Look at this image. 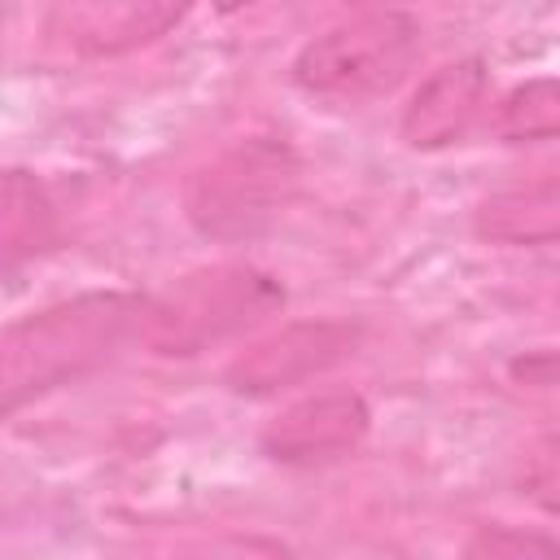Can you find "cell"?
<instances>
[{"label": "cell", "instance_id": "cell-1", "mask_svg": "<svg viewBox=\"0 0 560 560\" xmlns=\"http://www.w3.org/2000/svg\"><path fill=\"white\" fill-rule=\"evenodd\" d=\"M136 289H88L22 315L0 332V420L101 372L140 332Z\"/></svg>", "mask_w": 560, "mask_h": 560}, {"label": "cell", "instance_id": "cell-2", "mask_svg": "<svg viewBox=\"0 0 560 560\" xmlns=\"http://www.w3.org/2000/svg\"><path fill=\"white\" fill-rule=\"evenodd\" d=\"M284 306V284L249 262H214L144 298L136 341L166 359L201 354Z\"/></svg>", "mask_w": 560, "mask_h": 560}, {"label": "cell", "instance_id": "cell-3", "mask_svg": "<svg viewBox=\"0 0 560 560\" xmlns=\"http://www.w3.org/2000/svg\"><path fill=\"white\" fill-rule=\"evenodd\" d=\"M302 188V158L276 136H249L223 149L184 184L188 223L219 245L258 241L293 206Z\"/></svg>", "mask_w": 560, "mask_h": 560}, {"label": "cell", "instance_id": "cell-4", "mask_svg": "<svg viewBox=\"0 0 560 560\" xmlns=\"http://www.w3.org/2000/svg\"><path fill=\"white\" fill-rule=\"evenodd\" d=\"M420 52V22L407 9H359V18L306 39L289 66V79L315 101L359 105L394 92Z\"/></svg>", "mask_w": 560, "mask_h": 560}, {"label": "cell", "instance_id": "cell-5", "mask_svg": "<svg viewBox=\"0 0 560 560\" xmlns=\"http://www.w3.org/2000/svg\"><path fill=\"white\" fill-rule=\"evenodd\" d=\"M359 341L363 328L354 319H293L271 337L254 341L249 350H241L223 368V385L245 398H267L337 368L359 350Z\"/></svg>", "mask_w": 560, "mask_h": 560}, {"label": "cell", "instance_id": "cell-6", "mask_svg": "<svg viewBox=\"0 0 560 560\" xmlns=\"http://www.w3.org/2000/svg\"><path fill=\"white\" fill-rule=\"evenodd\" d=\"M372 429V407L354 389H324L298 398L276 420H267L258 446L267 459L289 468H315L350 455Z\"/></svg>", "mask_w": 560, "mask_h": 560}, {"label": "cell", "instance_id": "cell-7", "mask_svg": "<svg viewBox=\"0 0 560 560\" xmlns=\"http://www.w3.org/2000/svg\"><path fill=\"white\" fill-rule=\"evenodd\" d=\"M486 92H490V70L481 57H459V61L433 70L416 88L411 105L402 109V122H398L402 144L433 153V149L464 140V131L477 122V114L486 105Z\"/></svg>", "mask_w": 560, "mask_h": 560}, {"label": "cell", "instance_id": "cell-8", "mask_svg": "<svg viewBox=\"0 0 560 560\" xmlns=\"http://www.w3.org/2000/svg\"><path fill=\"white\" fill-rule=\"evenodd\" d=\"M477 236L499 245H551L560 228V184L542 175L534 184H512L490 192L472 214Z\"/></svg>", "mask_w": 560, "mask_h": 560}, {"label": "cell", "instance_id": "cell-9", "mask_svg": "<svg viewBox=\"0 0 560 560\" xmlns=\"http://www.w3.org/2000/svg\"><path fill=\"white\" fill-rule=\"evenodd\" d=\"M57 245V210L31 171H0V276Z\"/></svg>", "mask_w": 560, "mask_h": 560}, {"label": "cell", "instance_id": "cell-10", "mask_svg": "<svg viewBox=\"0 0 560 560\" xmlns=\"http://www.w3.org/2000/svg\"><path fill=\"white\" fill-rule=\"evenodd\" d=\"M560 131V92L556 79H529L512 88L499 105V136L508 144H529V140H556Z\"/></svg>", "mask_w": 560, "mask_h": 560}, {"label": "cell", "instance_id": "cell-11", "mask_svg": "<svg viewBox=\"0 0 560 560\" xmlns=\"http://www.w3.org/2000/svg\"><path fill=\"white\" fill-rule=\"evenodd\" d=\"M468 556H556V538L551 534H529V529H512V525H486L477 529V538L464 547Z\"/></svg>", "mask_w": 560, "mask_h": 560}, {"label": "cell", "instance_id": "cell-12", "mask_svg": "<svg viewBox=\"0 0 560 560\" xmlns=\"http://www.w3.org/2000/svg\"><path fill=\"white\" fill-rule=\"evenodd\" d=\"M354 9H407V4H416V0H350Z\"/></svg>", "mask_w": 560, "mask_h": 560}, {"label": "cell", "instance_id": "cell-13", "mask_svg": "<svg viewBox=\"0 0 560 560\" xmlns=\"http://www.w3.org/2000/svg\"><path fill=\"white\" fill-rule=\"evenodd\" d=\"M245 4H254V0H214L219 13H236V9H245Z\"/></svg>", "mask_w": 560, "mask_h": 560}]
</instances>
